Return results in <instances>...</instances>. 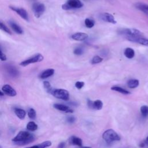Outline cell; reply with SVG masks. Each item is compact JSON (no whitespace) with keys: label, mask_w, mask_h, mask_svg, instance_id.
<instances>
[{"label":"cell","mask_w":148,"mask_h":148,"mask_svg":"<svg viewBox=\"0 0 148 148\" xmlns=\"http://www.w3.org/2000/svg\"><path fill=\"white\" fill-rule=\"evenodd\" d=\"M35 139V137L33 134L27 131H20L17 135L13 138L12 141L16 145L22 146L32 142Z\"/></svg>","instance_id":"6da1fadb"},{"label":"cell","mask_w":148,"mask_h":148,"mask_svg":"<svg viewBox=\"0 0 148 148\" xmlns=\"http://www.w3.org/2000/svg\"><path fill=\"white\" fill-rule=\"evenodd\" d=\"M102 138L108 143H111L114 141H119L120 140V136L112 129L106 130L102 134Z\"/></svg>","instance_id":"7a4b0ae2"},{"label":"cell","mask_w":148,"mask_h":148,"mask_svg":"<svg viewBox=\"0 0 148 148\" xmlns=\"http://www.w3.org/2000/svg\"><path fill=\"white\" fill-rule=\"evenodd\" d=\"M51 94L56 98L64 101H68L69 98V92L65 89H53Z\"/></svg>","instance_id":"3957f363"},{"label":"cell","mask_w":148,"mask_h":148,"mask_svg":"<svg viewBox=\"0 0 148 148\" xmlns=\"http://www.w3.org/2000/svg\"><path fill=\"white\" fill-rule=\"evenodd\" d=\"M83 6V3L80 0H68L65 3L62 5V9L67 10L72 9H79Z\"/></svg>","instance_id":"277c9868"},{"label":"cell","mask_w":148,"mask_h":148,"mask_svg":"<svg viewBox=\"0 0 148 148\" xmlns=\"http://www.w3.org/2000/svg\"><path fill=\"white\" fill-rule=\"evenodd\" d=\"M43 58H44V57L41 54L38 53V54H36L34 56L29 57V58L21 62L20 64V65H21L22 66H26L31 64L40 62L43 60Z\"/></svg>","instance_id":"5b68a950"},{"label":"cell","mask_w":148,"mask_h":148,"mask_svg":"<svg viewBox=\"0 0 148 148\" xmlns=\"http://www.w3.org/2000/svg\"><path fill=\"white\" fill-rule=\"evenodd\" d=\"M46 8L44 4L39 2H35L32 5V10L36 17H40L44 12L45 11Z\"/></svg>","instance_id":"8992f818"},{"label":"cell","mask_w":148,"mask_h":148,"mask_svg":"<svg viewBox=\"0 0 148 148\" xmlns=\"http://www.w3.org/2000/svg\"><path fill=\"white\" fill-rule=\"evenodd\" d=\"M121 35H124L127 37H140L141 36L142 32L135 28H126L122 29L120 31Z\"/></svg>","instance_id":"52a82bcc"},{"label":"cell","mask_w":148,"mask_h":148,"mask_svg":"<svg viewBox=\"0 0 148 148\" xmlns=\"http://www.w3.org/2000/svg\"><path fill=\"white\" fill-rule=\"evenodd\" d=\"M9 8L15 12L17 14H18L21 18L24 19L26 21L29 20V17H28V14L27 12V11L23 9V8H16L14 6H9Z\"/></svg>","instance_id":"ba28073f"},{"label":"cell","mask_w":148,"mask_h":148,"mask_svg":"<svg viewBox=\"0 0 148 148\" xmlns=\"http://www.w3.org/2000/svg\"><path fill=\"white\" fill-rule=\"evenodd\" d=\"M87 105L90 108L96 110H101L103 107V102L99 99L95 100V101H92L90 99H88Z\"/></svg>","instance_id":"9c48e42d"},{"label":"cell","mask_w":148,"mask_h":148,"mask_svg":"<svg viewBox=\"0 0 148 148\" xmlns=\"http://www.w3.org/2000/svg\"><path fill=\"white\" fill-rule=\"evenodd\" d=\"M3 92L10 97H14L16 95L17 92L16 90L9 84H5L2 87Z\"/></svg>","instance_id":"30bf717a"},{"label":"cell","mask_w":148,"mask_h":148,"mask_svg":"<svg viewBox=\"0 0 148 148\" xmlns=\"http://www.w3.org/2000/svg\"><path fill=\"white\" fill-rule=\"evenodd\" d=\"M5 70L6 72L8 73V75L13 77H17L19 74V72L17 70V69L14 66H13L12 65H6Z\"/></svg>","instance_id":"8fae6325"},{"label":"cell","mask_w":148,"mask_h":148,"mask_svg":"<svg viewBox=\"0 0 148 148\" xmlns=\"http://www.w3.org/2000/svg\"><path fill=\"white\" fill-rule=\"evenodd\" d=\"M128 40L138 43L143 46H148V39L144 38L142 37H127L126 38Z\"/></svg>","instance_id":"7c38bea8"},{"label":"cell","mask_w":148,"mask_h":148,"mask_svg":"<svg viewBox=\"0 0 148 148\" xmlns=\"http://www.w3.org/2000/svg\"><path fill=\"white\" fill-rule=\"evenodd\" d=\"M99 17L101 19L104 21H106L112 24L116 23V20H115L114 16L110 13H102Z\"/></svg>","instance_id":"4fadbf2b"},{"label":"cell","mask_w":148,"mask_h":148,"mask_svg":"<svg viewBox=\"0 0 148 148\" xmlns=\"http://www.w3.org/2000/svg\"><path fill=\"white\" fill-rule=\"evenodd\" d=\"M88 35L84 32H76L72 35L71 38L73 40L77 41H83L87 39Z\"/></svg>","instance_id":"5bb4252c"},{"label":"cell","mask_w":148,"mask_h":148,"mask_svg":"<svg viewBox=\"0 0 148 148\" xmlns=\"http://www.w3.org/2000/svg\"><path fill=\"white\" fill-rule=\"evenodd\" d=\"M53 107L60 111L64 112L65 113H73V110L69 108L68 106L63 105V104H60V103H54L53 105Z\"/></svg>","instance_id":"9a60e30c"},{"label":"cell","mask_w":148,"mask_h":148,"mask_svg":"<svg viewBox=\"0 0 148 148\" xmlns=\"http://www.w3.org/2000/svg\"><path fill=\"white\" fill-rule=\"evenodd\" d=\"M54 73V69L50 68V69H47L45 70L44 71H43L39 75V77L42 79H45L46 78H48L50 76H51L52 75H53V74Z\"/></svg>","instance_id":"2e32d148"},{"label":"cell","mask_w":148,"mask_h":148,"mask_svg":"<svg viewBox=\"0 0 148 148\" xmlns=\"http://www.w3.org/2000/svg\"><path fill=\"white\" fill-rule=\"evenodd\" d=\"M69 142L71 144L75 146H78L81 147L82 146V140L81 138L76 136H72L69 138Z\"/></svg>","instance_id":"e0dca14e"},{"label":"cell","mask_w":148,"mask_h":148,"mask_svg":"<svg viewBox=\"0 0 148 148\" xmlns=\"http://www.w3.org/2000/svg\"><path fill=\"white\" fill-rule=\"evenodd\" d=\"M9 24H10V26L11 27V28H12V29L17 34H22L23 33V31L22 28L18 24H17L15 22L10 21L9 22Z\"/></svg>","instance_id":"ac0fdd59"},{"label":"cell","mask_w":148,"mask_h":148,"mask_svg":"<svg viewBox=\"0 0 148 148\" xmlns=\"http://www.w3.org/2000/svg\"><path fill=\"white\" fill-rule=\"evenodd\" d=\"M14 113L21 120H23L25 118V115H26V112L24 110L21 109V108H14Z\"/></svg>","instance_id":"d6986e66"},{"label":"cell","mask_w":148,"mask_h":148,"mask_svg":"<svg viewBox=\"0 0 148 148\" xmlns=\"http://www.w3.org/2000/svg\"><path fill=\"white\" fill-rule=\"evenodd\" d=\"M124 56L128 59H131L135 56V51L134 49L131 47H127L124 51Z\"/></svg>","instance_id":"ffe728a7"},{"label":"cell","mask_w":148,"mask_h":148,"mask_svg":"<svg viewBox=\"0 0 148 148\" xmlns=\"http://www.w3.org/2000/svg\"><path fill=\"white\" fill-rule=\"evenodd\" d=\"M139 84V82L137 79H130L127 82V86L130 88H136Z\"/></svg>","instance_id":"44dd1931"},{"label":"cell","mask_w":148,"mask_h":148,"mask_svg":"<svg viewBox=\"0 0 148 148\" xmlns=\"http://www.w3.org/2000/svg\"><path fill=\"white\" fill-rule=\"evenodd\" d=\"M111 90L115 91H117L119 92H120L123 94H125V95H127V94H130V92H129L128 90L119 87V86H113L111 87Z\"/></svg>","instance_id":"7402d4cb"},{"label":"cell","mask_w":148,"mask_h":148,"mask_svg":"<svg viewBox=\"0 0 148 148\" xmlns=\"http://www.w3.org/2000/svg\"><path fill=\"white\" fill-rule=\"evenodd\" d=\"M26 128L29 131H34L38 129V125L34 121H29L28 123Z\"/></svg>","instance_id":"603a6c76"},{"label":"cell","mask_w":148,"mask_h":148,"mask_svg":"<svg viewBox=\"0 0 148 148\" xmlns=\"http://www.w3.org/2000/svg\"><path fill=\"white\" fill-rule=\"evenodd\" d=\"M136 8H138L139 9H140V10L143 11L145 13L148 12V5H147L139 3L136 4Z\"/></svg>","instance_id":"cb8c5ba5"},{"label":"cell","mask_w":148,"mask_h":148,"mask_svg":"<svg viewBox=\"0 0 148 148\" xmlns=\"http://www.w3.org/2000/svg\"><path fill=\"white\" fill-rule=\"evenodd\" d=\"M84 24L86 27L88 28H91L94 26L95 21L93 20H91L90 18H86L84 20Z\"/></svg>","instance_id":"d4e9b609"},{"label":"cell","mask_w":148,"mask_h":148,"mask_svg":"<svg viewBox=\"0 0 148 148\" xmlns=\"http://www.w3.org/2000/svg\"><path fill=\"white\" fill-rule=\"evenodd\" d=\"M140 113L143 117H146L148 116V106L143 105L140 107Z\"/></svg>","instance_id":"484cf974"},{"label":"cell","mask_w":148,"mask_h":148,"mask_svg":"<svg viewBox=\"0 0 148 148\" xmlns=\"http://www.w3.org/2000/svg\"><path fill=\"white\" fill-rule=\"evenodd\" d=\"M28 116L31 119L34 120L36 116V111L35 110V109H34L33 108H30L28 111Z\"/></svg>","instance_id":"4316f807"},{"label":"cell","mask_w":148,"mask_h":148,"mask_svg":"<svg viewBox=\"0 0 148 148\" xmlns=\"http://www.w3.org/2000/svg\"><path fill=\"white\" fill-rule=\"evenodd\" d=\"M103 61V58L99 57V56H94L91 60V64H97Z\"/></svg>","instance_id":"83f0119b"},{"label":"cell","mask_w":148,"mask_h":148,"mask_svg":"<svg viewBox=\"0 0 148 148\" xmlns=\"http://www.w3.org/2000/svg\"><path fill=\"white\" fill-rule=\"evenodd\" d=\"M0 29L6 32L8 34L12 35V32L10 31V29L8 28V27H6L3 23H2L1 21H0Z\"/></svg>","instance_id":"f1b7e54d"},{"label":"cell","mask_w":148,"mask_h":148,"mask_svg":"<svg viewBox=\"0 0 148 148\" xmlns=\"http://www.w3.org/2000/svg\"><path fill=\"white\" fill-rule=\"evenodd\" d=\"M43 86H44L46 90V91L48 92L51 94V91L53 90V88H52V87L51 86L50 83L49 82H47V81H45V82H43Z\"/></svg>","instance_id":"f546056e"},{"label":"cell","mask_w":148,"mask_h":148,"mask_svg":"<svg viewBox=\"0 0 148 148\" xmlns=\"http://www.w3.org/2000/svg\"><path fill=\"white\" fill-rule=\"evenodd\" d=\"M84 52V49L82 47L79 46V47H76L74 50H73V53L75 55H77V56H80L82 54H83Z\"/></svg>","instance_id":"4dcf8cb0"},{"label":"cell","mask_w":148,"mask_h":148,"mask_svg":"<svg viewBox=\"0 0 148 148\" xmlns=\"http://www.w3.org/2000/svg\"><path fill=\"white\" fill-rule=\"evenodd\" d=\"M38 145V148H46V147L50 146L51 145V142L49 140H47V141H45Z\"/></svg>","instance_id":"1f68e13d"},{"label":"cell","mask_w":148,"mask_h":148,"mask_svg":"<svg viewBox=\"0 0 148 148\" xmlns=\"http://www.w3.org/2000/svg\"><path fill=\"white\" fill-rule=\"evenodd\" d=\"M84 86V82H83L78 81V82H76L75 83V87L79 90L81 89Z\"/></svg>","instance_id":"d6a6232c"},{"label":"cell","mask_w":148,"mask_h":148,"mask_svg":"<svg viewBox=\"0 0 148 148\" xmlns=\"http://www.w3.org/2000/svg\"><path fill=\"white\" fill-rule=\"evenodd\" d=\"M7 59L6 58V56L3 53L2 49H1V46H0V60L1 61H6Z\"/></svg>","instance_id":"836d02e7"},{"label":"cell","mask_w":148,"mask_h":148,"mask_svg":"<svg viewBox=\"0 0 148 148\" xmlns=\"http://www.w3.org/2000/svg\"><path fill=\"white\" fill-rule=\"evenodd\" d=\"M76 120V119L74 116H68L67 118H66V121L68 123H73Z\"/></svg>","instance_id":"e575fe53"},{"label":"cell","mask_w":148,"mask_h":148,"mask_svg":"<svg viewBox=\"0 0 148 148\" xmlns=\"http://www.w3.org/2000/svg\"><path fill=\"white\" fill-rule=\"evenodd\" d=\"M66 144L65 142H61L58 144L57 148H65Z\"/></svg>","instance_id":"d590c367"},{"label":"cell","mask_w":148,"mask_h":148,"mask_svg":"<svg viewBox=\"0 0 148 148\" xmlns=\"http://www.w3.org/2000/svg\"><path fill=\"white\" fill-rule=\"evenodd\" d=\"M25 148H38V145H34V146H30V147H25Z\"/></svg>","instance_id":"8d00e7d4"},{"label":"cell","mask_w":148,"mask_h":148,"mask_svg":"<svg viewBox=\"0 0 148 148\" xmlns=\"http://www.w3.org/2000/svg\"><path fill=\"white\" fill-rule=\"evenodd\" d=\"M4 95V93L3 92V91L0 90V96H3Z\"/></svg>","instance_id":"74e56055"},{"label":"cell","mask_w":148,"mask_h":148,"mask_svg":"<svg viewBox=\"0 0 148 148\" xmlns=\"http://www.w3.org/2000/svg\"><path fill=\"white\" fill-rule=\"evenodd\" d=\"M79 148H91V147H88V146H84V147H82V146H81L80 147H79Z\"/></svg>","instance_id":"f35d334b"},{"label":"cell","mask_w":148,"mask_h":148,"mask_svg":"<svg viewBox=\"0 0 148 148\" xmlns=\"http://www.w3.org/2000/svg\"><path fill=\"white\" fill-rule=\"evenodd\" d=\"M146 144H148V136H147L146 139Z\"/></svg>","instance_id":"ab89813d"},{"label":"cell","mask_w":148,"mask_h":148,"mask_svg":"<svg viewBox=\"0 0 148 148\" xmlns=\"http://www.w3.org/2000/svg\"><path fill=\"white\" fill-rule=\"evenodd\" d=\"M0 148H1V146H0Z\"/></svg>","instance_id":"60d3db41"}]
</instances>
